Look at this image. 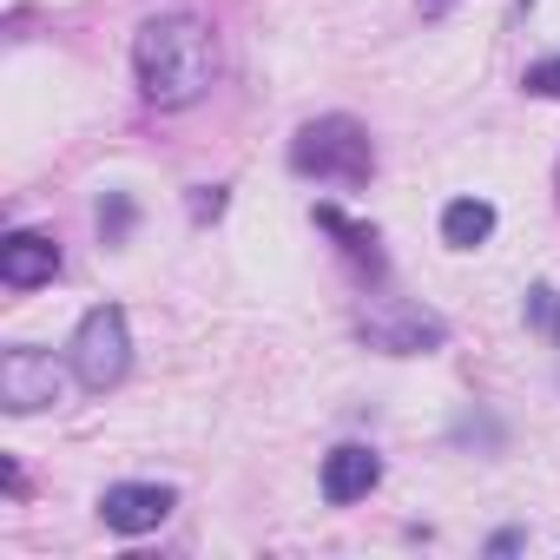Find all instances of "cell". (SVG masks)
Segmentation results:
<instances>
[{
    "label": "cell",
    "instance_id": "obj_9",
    "mask_svg": "<svg viewBox=\"0 0 560 560\" xmlns=\"http://www.w3.org/2000/svg\"><path fill=\"white\" fill-rule=\"evenodd\" d=\"M317 224L337 237V250L370 277V284H383L389 277V257H383V237H376V224H357L350 211H337V205H317Z\"/></svg>",
    "mask_w": 560,
    "mask_h": 560
},
{
    "label": "cell",
    "instance_id": "obj_7",
    "mask_svg": "<svg viewBox=\"0 0 560 560\" xmlns=\"http://www.w3.org/2000/svg\"><path fill=\"white\" fill-rule=\"evenodd\" d=\"M60 277V237L54 231H14L0 244V284L8 291H40Z\"/></svg>",
    "mask_w": 560,
    "mask_h": 560
},
{
    "label": "cell",
    "instance_id": "obj_5",
    "mask_svg": "<svg viewBox=\"0 0 560 560\" xmlns=\"http://www.w3.org/2000/svg\"><path fill=\"white\" fill-rule=\"evenodd\" d=\"M67 396V363L34 350V343H14L0 357V409L8 416H40Z\"/></svg>",
    "mask_w": 560,
    "mask_h": 560
},
{
    "label": "cell",
    "instance_id": "obj_1",
    "mask_svg": "<svg viewBox=\"0 0 560 560\" xmlns=\"http://www.w3.org/2000/svg\"><path fill=\"white\" fill-rule=\"evenodd\" d=\"M218 73V40L198 14H159L132 34V80L145 93V106L178 113L191 100H205Z\"/></svg>",
    "mask_w": 560,
    "mask_h": 560
},
{
    "label": "cell",
    "instance_id": "obj_14",
    "mask_svg": "<svg viewBox=\"0 0 560 560\" xmlns=\"http://www.w3.org/2000/svg\"><path fill=\"white\" fill-rule=\"evenodd\" d=\"M527 324H534V330H560V298H553L547 284L527 291Z\"/></svg>",
    "mask_w": 560,
    "mask_h": 560
},
{
    "label": "cell",
    "instance_id": "obj_11",
    "mask_svg": "<svg viewBox=\"0 0 560 560\" xmlns=\"http://www.w3.org/2000/svg\"><path fill=\"white\" fill-rule=\"evenodd\" d=\"M93 218H100V244H106V250H119V244L132 237V224H139V205H132L126 191H106Z\"/></svg>",
    "mask_w": 560,
    "mask_h": 560
},
{
    "label": "cell",
    "instance_id": "obj_12",
    "mask_svg": "<svg viewBox=\"0 0 560 560\" xmlns=\"http://www.w3.org/2000/svg\"><path fill=\"white\" fill-rule=\"evenodd\" d=\"M191 224H211V218H224V205H231V191L224 185H191Z\"/></svg>",
    "mask_w": 560,
    "mask_h": 560
},
{
    "label": "cell",
    "instance_id": "obj_15",
    "mask_svg": "<svg viewBox=\"0 0 560 560\" xmlns=\"http://www.w3.org/2000/svg\"><path fill=\"white\" fill-rule=\"evenodd\" d=\"M514 547H527V534H521V527H501V534L488 540V553H514Z\"/></svg>",
    "mask_w": 560,
    "mask_h": 560
},
{
    "label": "cell",
    "instance_id": "obj_2",
    "mask_svg": "<svg viewBox=\"0 0 560 560\" xmlns=\"http://www.w3.org/2000/svg\"><path fill=\"white\" fill-rule=\"evenodd\" d=\"M291 172L298 178H317V185H370L376 178V139L363 119L350 113H324V119H304L298 139H291Z\"/></svg>",
    "mask_w": 560,
    "mask_h": 560
},
{
    "label": "cell",
    "instance_id": "obj_8",
    "mask_svg": "<svg viewBox=\"0 0 560 560\" xmlns=\"http://www.w3.org/2000/svg\"><path fill=\"white\" fill-rule=\"evenodd\" d=\"M376 481H383V455L363 448V442H343V448L324 455V481H317V488H324L330 508H350V501H363Z\"/></svg>",
    "mask_w": 560,
    "mask_h": 560
},
{
    "label": "cell",
    "instance_id": "obj_3",
    "mask_svg": "<svg viewBox=\"0 0 560 560\" xmlns=\"http://www.w3.org/2000/svg\"><path fill=\"white\" fill-rule=\"evenodd\" d=\"M67 363H73V383H80L86 396L119 389L126 370H132V324H126V311H119V304H93V311L80 317V330H73Z\"/></svg>",
    "mask_w": 560,
    "mask_h": 560
},
{
    "label": "cell",
    "instance_id": "obj_16",
    "mask_svg": "<svg viewBox=\"0 0 560 560\" xmlns=\"http://www.w3.org/2000/svg\"><path fill=\"white\" fill-rule=\"evenodd\" d=\"M0 475H8V494H27V475H21V462H0Z\"/></svg>",
    "mask_w": 560,
    "mask_h": 560
},
{
    "label": "cell",
    "instance_id": "obj_17",
    "mask_svg": "<svg viewBox=\"0 0 560 560\" xmlns=\"http://www.w3.org/2000/svg\"><path fill=\"white\" fill-rule=\"evenodd\" d=\"M416 8H422V21H442V14L455 8V0H416Z\"/></svg>",
    "mask_w": 560,
    "mask_h": 560
},
{
    "label": "cell",
    "instance_id": "obj_10",
    "mask_svg": "<svg viewBox=\"0 0 560 560\" xmlns=\"http://www.w3.org/2000/svg\"><path fill=\"white\" fill-rule=\"evenodd\" d=\"M494 237V205L488 198H455L442 205V244L448 250H481Z\"/></svg>",
    "mask_w": 560,
    "mask_h": 560
},
{
    "label": "cell",
    "instance_id": "obj_6",
    "mask_svg": "<svg viewBox=\"0 0 560 560\" xmlns=\"http://www.w3.org/2000/svg\"><path fill=\"white\" fill-rule=\"evenodd\" d=\"M172 508H178V488L172 481H113L100 494V521L113 534H152V527L172 521Z\"/></svg>",
    "mask_w": 560,
    "mask_h": 560
},
{
    "label": "cell",
    "instance_id": "obj_4",
    "mask_svg": "<svg viewBox=\"0 0 560 560\" xmlns=\"http://www.w3.org/2000/svg\"><path fill=\"white\" fill-rule=\"evenodd\" d=\"M357 337L383 357H429L448 343V324L422 304H402V298H370L363 317H357Z\"/></svg>",
    "mask_w": 560,
    "mask_h": 560
},
{
    "label": "cell",
    "instance_id": "obj_13",
    "mask_svg": "<svg viewBox=\"0 0 560 560\" xmlns=\"http://www.w3.org/2000/svg\"><path fill=\"white\" fill-rule=\"evenodd\" d=\"M521 86H527L534 100H560V54H553V60H534V67L521 73Z\"/></svg>",
    "mask_w": 560,
    "mask_h": 560
},
{
    "label": "cell",
    "instance_id": "obj_18",
    "mask_svg": "<svg viewBox=\"0 0 560 560\" xmlns=\"http://www.w3.org/2000/svg\"><path fill=\"white\" fill-rule=\"evenodd\" d=\"M553 191H560V172H553Z\"/></svg>",
    "mask_w": 560,
    "mask_h": 560
}]
</instances>
